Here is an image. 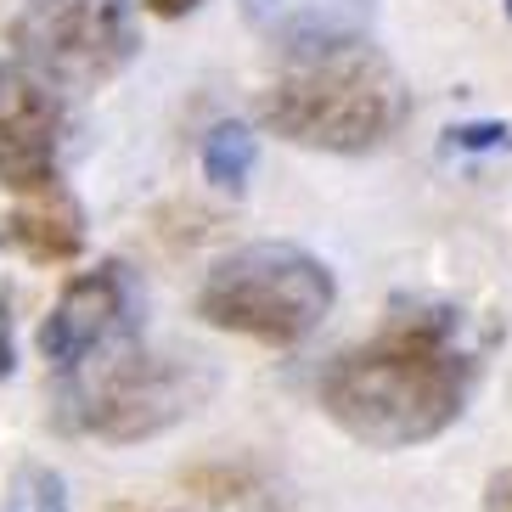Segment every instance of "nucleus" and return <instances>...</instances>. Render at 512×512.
Masks as SVG:
<instances>
[{"label": "nucleus", "instance_id": "obj_1", "mask_svg": "<svg viewBox=\"0 0 512 512\" xmlns=\"http://www.w3.org/2000/svg\"><path fill=\"white\" fill-rule=\"evenodd\" d=\"M484 344L456 304H394L366 344L332 355L316 394L349 439L372 451H406L462 417Z\"/></svg>", "mask_w": 512, "mask_h": 512}, {"label": "nucleus", "instance_id": "obj_2", "mask_svg": "<svg viewBox=\"0 0 512 512\" xmlns=\"http://www.w3.org/2000/svg\"><path fill=\"white\" fill-rule=\"evenodd\" d=\"M259 113L293 147L372 152L406 124L411 91L400 79V68L377 46L349 40V46L293 57L287 74L265 91Z\"/></svg>", "mask_w": 512, "mask_h": 512}, {"label": "nucleus", "instance_id": "obj_3", "mask_svg": "<svg viewBox=\"0 0 512 512\" xmlns=\"http://www.w3.org/2000/svg\"><path fill=\"white\" fill-rule=\"evenodd\" d=\"M214 389V372L197 355H147L141 332H124L85 366L57 377V411L68 428L113 445L164 434L192 406H203Z\"/></svg>", "mask_w": 512, "mask_h": 512}, {"label": "nucleus", "instance_id": "obj_4", "mask_svg": "<svg viewBox=\"0 0 512 512\" xmlns=\"http://www.w3.org/2000/svg\"><path fill=\"white\" fill-rule=\"evenodd\" d=\"M338 287L316 254L293 242H248L226 254L197 287V316L259 344H299L321 327Z\"/></svg>", "mask_w": 512, "mask_h": 512}, {"label": "nucleus", "instance_id": "obj_5", "mask_svg": "<svg viewBox=\"0 0 512 512\" xmlns=\"http://www.w3.org/2000/svg\"><path fill=\"white\" fill-rule=\"evenodd\" d=\"M17 62L68 91H96L141 51L136 0H29L12 23Z\"/></svg>", "mask_w": 512, "mask_h": 512}, {"label": "nucleus", "instance_id": "obj_6", "mask_svg": "<svg viewBox=\"0 0 512 512\" xmlns=\"http://www.w3.org/2000/svg\"><path fill=\"white\" fill-rule=\"evenodd\" d=\"M124 332H136V293H130V276L124 265H96V271L74 276L62 287V299L51 304V316L40 321L34 344L46 355L51 377L85 366L91 355H102L107 344H119Z\"/></svg>", "mask_w": 512, "mask_h": 512}, {"label": "nucleus", "instance_id": "obj_7", "mask_svg": "<svg viewBox=\"0 0 512 512\" xmlns=\"http://www.w3.org/2000/svg\"><path fill=\"white\" fill-rule=\"evenodd\" d=\"M62 169V102L29 62H0V186L40 192Z\"/></svg>", "mask_w": 512, "mask_h": 512}, {"label": "nucleus", "instance_id": "obj_8", "mask_svg": "<svg viewBox=\"0 0 512 512\" xmlns=\"http://www.w3.org/2000/svg\"><path fill=\"white\" fill-rule=\"evenodd\" d=\"M377 0H242V17L259 40H271L287 62L366 40Z\"/></svg>", "mask_w": 512, "mask_h": 512}, {"label": "nucleus", "instance_id": "obj_9", "mask_svg": "<svg viewBox=\"0 0 512 512\" xmlns=\"http://www.w3.org/2000/svg\"><path fill=\"white\" fill-rule=\"evenodd\" d=\"M0 248H17L34 265H62L85 248V209L62 186L23 192V203L0 220Z\"/></svg>", "mask_w": 512, "mask_h": 512}, {"label": "nucleus", "instance_id": "obj_10", "mask_svg": "<svg viewBox=\"0 0 512 512\" xmlns=\"http://www.w3.org/2000/svg\"><path fill=\"white\" fill-rule=\"evenodd\" d=\"M248 169H254V136L242 124H214L209 141H203V175L220 192H242L248 186Z\"/></svg>", "mask_w": 512, "mask_h": 512}, {"label": "nucleus", "instance_id": "obj_11", "mask_svg": "<svg viewBox=\"0 0 512 512\" xmlns=\"http://www.w3.org/2000/svg\"><path fill=\"white\" fill-rule=\"evenodd\" d=\"M0 512H68V496H62V479L51 467L29 462L17 467L12 484H6V507Z\"/></svg>", "mask_w": 512, "mask_h": 512}, {"label": "nucleus", "instance_id": "obj_12", "mask_svg": "<svg viewBox=\"0 0 512 512\" xmlns=\"http://www.w3.org/2000/svg\"><path fill=\"white\" fill-rule=\"evenodd\" d=\"M17 366V349H12V293L0 282V377H12Z\"/></svg>", "mask_w": 512, "mask_h": 512}, {"label": "nucleus", "instance_id": "obj_13", "mask_svg": "<svg viewBox=\"0 0 512 512\" xmlns=\"http://www.w3.org/2000/svg\"><path fill=\"white\" fill-rule=\"evenodd\" d=\"M456 147H507V130L501 124H467V130H456Z\"/></svg>", "mask_w": 512, "mask_h": 512}, {"label": "nucleus", "instance_id": "obj_14", "mask_svg": "<svg viewBox=\"0 0 512 512\" xmlns=\"http://www.w3.org/2000/svg\"><path fill=\"white\" fill-rule=\"evenodd\" d=\"M484 512H512V467L490 479V490H484Z\"/></svg>", "mask_w": 512, "mask_h": 512}, {"label": "nucleus", "instance_id": "obj_15", "mask_svg": "<svg viewBox=\"0 0 512 512\" xmlns=\"http://www.w3.org/2000/svg\"><path fill=\"white\" fill-rule=\"evenodd\" d=\"M147 6H152L158 17H186V12H197L203 0H147Z\"/></svg>", "mask_w": 512, "mask_h": 512}]
</instances>
